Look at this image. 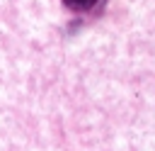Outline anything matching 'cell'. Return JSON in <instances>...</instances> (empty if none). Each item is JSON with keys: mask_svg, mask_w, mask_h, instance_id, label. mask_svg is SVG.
Masks as SVG:
<instances>
[{"mask_svg": "<svg viewBox=\"0 0 155 151\" xmlns=\"http://www.w3.org/2000/svg\"><path fill=\"white\" fill-rule=\"evenodd\" d=\"M102 0H63V5L70 12H92Z\"/></svg>", "mask_w": 155, "mask_h": 151, "instance_id": "obj_1", "label": "cell"}]
</instances>
